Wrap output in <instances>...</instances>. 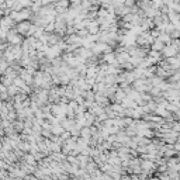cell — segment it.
<instances>
[{
	"mask_svg": "<svg viewBox=\"0 0 180 180\" xmlns=\"http://www.w3.org/2000/svg\"><path fill=\"white\" fill-rule=\"evenodd\" d=\"M13 83L16 84V86H17V87H24V86H25V80H24L23 78H21V76H17V78H14V80H13Z\"/></svg>",
	"mask_w": 180,
	"mask_h": 180,
	"instance_id": "obj_5",
	"label": "cell"
},
{
	"mask_svg": "<svg viewBox=\"0 0 180 180\" xmlns=\"http://www.w3.org/2000/svg\"><path fill=\"white\" fill-rule=\"evenodd\" d=\"M31 27H32L31 20H23V21H19V23L16 24V30H17V32L23 34L24 37H28V31L31 30Z\"/></svg>",
	"mask_w": 180,
	"mask_h": 180,
	"instance_id": "obj_1",
	"label": "cell"
},
{
	"mask_svg": "<svg viewBox=\"0 0 180 180\" xmlns=\"http://www.w3.org/2000/svg\"><path fill=\"white\" fill-rule=\"evenodd\" d=\"M4 17V11H3V9H0V20Z\"/></svg>",
	"mask_w": 180,
	"mask_h": 180,
	"instance_id": "obj_7",
	"label": "cell"
},
{
	"mask_svg": "<svg viewBox=\"0 0 180 180\" xmlns=\"http://www.w3.org/2000/svg\"><path fill=\"white\" fill-rule=\"evenodd\" d=\"M0 80H1V84H4L6 87H9L10 84H13V80H14V79L9 78L7 75H1V76H0Z\"/></svg>",
	"mask_w": 180,
	"mask_h": 180,
	"instance_id": "obj_2",
	"label": "cell"
},
{
	"mask_svg": "<svg viewBox=\"0 0 180 180\" xmlns=\"http://www.w3.org/2000/svg\"><path fill=\"white\" fill-rule=\"evenodd\" d=\"M7 92H9V94H10L11 97H14L16 94H17V93L20 92V87H17V86L13 83V84H10L9 87H7Z\"/></svg>",
	"mask_w": 180,
	"mask_h": 180,
	"instance_id": "obj_3",
	"label": "cell"
},
{
	"mask_svg": "<svg viewBox=\"0 0 180 180\" xmlns=\"http://www.w3.org/2000/svg\"><path fill=\"white\" fill-rule=\"evenodd\" d=\"M165 46H163V42H162V40H159L158 38L156 41H153V45H152V49L153 51H162Z\"/></svg>",
	"mask_w": 180,
	"mask_h": 180,
	"instance_id": "obj_4",
	"label": "cell"
},
{
	"mask_svg": "<svg viewBox=\"0 0 180 180\" xmlns=\"http://www.w3.org/2000/svg\"><path fill=\"white\" fill-rule=\"evenodd\" d=\"M124 4H125V6H128V7H131V9H132V7L135 6V0H125Z\"/></svg>",
	"mask_w": 180,
	"mask_h": 180,
	"instance_id": "obj_6",
	"label": "cell"
},
{
	"mask_svg": "<svg viewBox=\"0 0 180 180\" xmlns=\"http://www.w3.org/2000/svg\"><path fill=\"white\" fill-rule=\"evenodd\" d=\"M4 1H6V0H0V6L3 4V3H4Z\"/></svg>",
	"mask_w": 180,
	"mask_h": 180,
	"instance_id": "obj_8",
	"label": "cell"
}]
</instances>
